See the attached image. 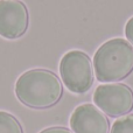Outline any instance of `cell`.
Returning <instances> with one entry per match:
<instances>
[{"label": "cell", "mask_w": 133, "mask_h": 133, "mask_svg": "<svg viewBox=\"0 0 133 133\" xmlns=\"http://www.w3.org/2000/svg\"><path fill=\"white\" fill-rule=\"evenodd\" d=\"M99 82H118L133 71V46L124 39H112L98 48L94 57Z\"/></svg>", "instance_id": "2"}, {"label": "cell", "mask_w": 133, "mask_h": 133, "mask_svg": "<svg viewBox=\"0 0 133 133\" xmlns=\"http://www.w3.org/2000/svg\"><path fill=\"white\" fill-rule=\"evenodd\" d=\"M125 35H126L127 40L131 42V44L133 46V16L126 22V26H125Z\"/></svg>", "instance_id": "9"}, {"label": "cell", "mask_w": 133, "mask_h": 133, "mask_svg": "<svg viewBox=\"0 0 133 133\" xmlns=\"http://www.w3.org/2000/svg\"><path fill=\"white\" fill-rule=\"evenodd\" d=\"M15 95L26 106L32 109H48L57 104L63 95L60 78L46 69H32L18 78Z\"/></svg>", "instance_id": "1"}, {"label": "cell", "mask_w": 133, "mask_h": 133, "mask_svg": "<svg viewBox=\"0 0 133 133\" xmlns=\"http://www.w3.org/2000/svg\"><path fill=\"white\" fill-rule=\"evenodd\" d=\"M74 133H109L110 122L103 111L92 104H82L74 110L70 117Z\"/></svg>", "instance_id": "6"}, {"label": "cell", "mask_w": 133, "mask_h": 133, "mask_svg": "<svg viewBox=\"0 0 133 133\" xmlns=\"http://www.w3.org/2000/svg\"><path fill=\"white\" fill-rule=\"evenodd\" d=\"M0 133H23V130L14 116L0 111Z\"/></svg>", "instance_id": "7"}, {"label": "cell", "mask_w": 133, "mask_h": 133, "mask_svg": "<svg viewBox=\"0 0 133 133\" xmlns=\"http://www.w3.org/2000/svg\"><path fill=\"white\" fill-rule=\"evenodd\" d=\"M40 133H72V132L70 130L65 129V127H49V129L43 130Z\"/></svg>", "instance_id": "10"}, {"label": "cell", "mask_w": 133, "mask_h": 133, "mask_svg": "<svg viewBox=\"0 0 133 133\" xmlns=\"http://www.w3.org/2000/svg\"><path fill=\"white\" fill-rule=\"evenodd\" d=\"M110 133H133V115H127L113 123Z\"/></svg>", "instance_id": "8"}, {"label": "cell", "mask_w": 133, "mask_h": 133, "mask_svg": "<svg viewBox=\"0 0 133 133\" xmlns=\"http://www.w3.org/2000/svg\"><path fill=\"white\" fill-rule=\"evenodd\" d=\"M94 64L82 50H70L60 62V74L66 89L74 94H85L94 83Z\"/></svg>", "instance_id": "3"}, {"label": "cell", "mask_w": 133, "mask_h": 133, "mask_svg": "<svg viewBox=\"0 0 133 133\" xmlns=\"http://www.w3.org/2000/svg\"><path fill=\"white\" fill-rule=\"evenodd\" d=\"M94 102L105 115L123 117L133 109V91L123 83L102 84L95 91Z\"/></svg>", "instance_id": "4"}, {"label": "cell", "mask_w": 133, "mask_h": 133, "mask_svg": "<svg viewBox=\"0 0 133 133\" xmlns=\"http://www.w3.org/2000/svg\"><path fill=\"white\" fill-rule=\"evenodd\" d=\"M29 23L26 5L20 0H0V36L14 40L22 36Z\"/></svg>", "instance_id": "5"}]
</instances>
